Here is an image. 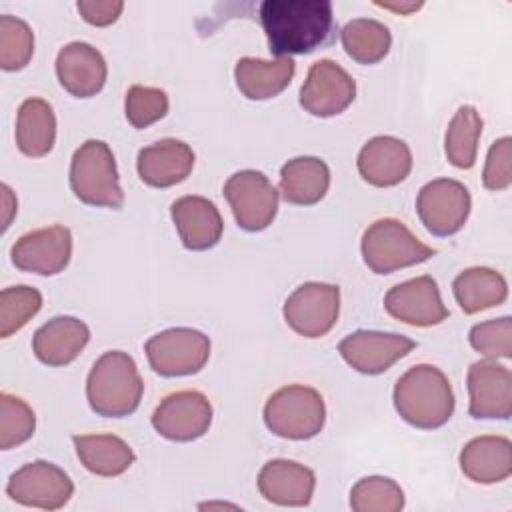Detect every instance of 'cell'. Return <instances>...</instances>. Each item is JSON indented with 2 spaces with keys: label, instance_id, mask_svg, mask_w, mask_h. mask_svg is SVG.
<instances>
[{
  "label": "cell",
  "instance_id": "e575fe53",
  "mask_svg": "<svg viewBox=\"0 0 512 512\" xmlns=\"http://www.w3.org/2000/svg\"><path fill=\"white\" fill-rule=\"evenodd\" d=\"M36 430L34 410L18 396L0 394V448L10 450L32 438Z\"/></svg>",
  "mask_w": 512,
  "mask_h": 512
},
{
  "label": "cell",
  "instance_id": "74e56055",
  "mask_svg": "<svg viewBox=\"0 0 512 512\" xmlns=\"http://www.w3.org/2000/svg\"><path fill=\"white\" fill-rule=\"evenodd\" d=\"M484 188L500 192L512 184V138L502 136L492 142L482 172Z\"/></svg>",
  "mask_w": 512,
  "mask_h": 512
},
{
  "label": "cell",
  "instance_id": "9a60e30c",
  "mask_svg": "<svg viewBox=\"0 0 512 512\" xmlns=\"http://www.w3.org/2000/svg\"><path fill=\"white\" fill-rule=\"evenodd\" d=\"M72 256V232L54 224L22 234L10 248L12 264L22 272L54 276L62 272Z\"/></svg>",
  "mask_w": 512,
  "mask_h": 512
},
{
  "label": "cell",
  "instance_id": "7402d4cb",
  "mask_svg": "<svg viewBox=\"0 0 512 512\" xmlns=\"http://www.w3.org/2000/svg\"><path fill=\"white\" fill-rule=\"evenodd\" d=\"M316 488L314 472L294 460H268L258 472V490L278 506H308Z\"/></svg>",
  "mask_w": 512,
  "mask_h": 512
},
{
  "label": "cell",
  "instance_id": "8992f818",
  "mask_svg": "<svg viewBox=\"0 0 512 512\" xmlns=\"http://www.w3.org/2000/svg\"><path fill=\"white\" fill-rule=\"evenodd\" d=\"M362 260L374 274H392L430 260L436 250L420 242L404 222L396 218L374 220L362 234Z\"/></svg>",
  "mask_w": 512,
  "mask_h": 512
},
{
  "label": "cell",
  "instance_id": "ac0fdd59",
  "mask_svg": "<svg viewBox=\"0 0 512 512\" xmlns=\"http://www.w3.org/2000/svg\"><path fill=\"white\" fill-rule=\"evenodd\" d=\"M358 174L376 188H390L406 180L412 170V152L396 136H374L358 152Z\"/></svg>",
  "mask_w": 512,
  "mask_h": 512
},
{
  "label": "cell",
  "instance_id": "d4e9b609",
  "mask_svg": "<svg viewBox=\"0 0 512 512\" xmlns=\"http://www.w3.org/2000/svg\"><path fill=\"white\" fill-rule=\"evenodd\" d=\"M296 64L292 58H240L234 66V80L248 100H270L292 82Z\"/></svg>",
  "mask_w": 512,
  "mask_h": 512
},
{
  "label": "cell",
  "instance_id": "5b68a950",
  "mask_svg": "<svg viewBox=\"0 0 512 512\" xmlns=\"http://www.w3.org/2000/svg\"><path fill=\"white\" fill-rule=\"evenodd\" d=\"M324 422V398L312 386H284L264 404L266 428L286 440H310L322 432Z\"/></svg>",
  "mask_w": 512,
  "mask_h": 512
},
{
  "label": "cell",
  "instance_id": "e0dca14e",
  "mask_svg": "<svg viewBox=\"0 0 512 512\" xmlns=\"http://www.w3.org/2000/svg\"><path fill=\"white\" fill-rule=\"evenodd\" d=\"M384 308L394 320L420 328L442 324L450 316L436 280L428 274L392 286L384 296Z\"/></svg>",
  "mask_w": 512,
  "mask_h": 512
},
{
  "label": "cell",
  "instance_id": "44dd1931",
  "mask_svg": "<svg viewBox=\"0 0 512 512\" xmlns=\"http://www.w3.org/2000/svg\"><path fill=\"white\" fill-rule=\"evenodd\" d=\"M194 150L178 138H162L138 152L136 170L144 184L170 188L184 182L194 168Z\"/></svg>",
  "mask_w": 512,
  "mask_h": 512
},
{
  "label": "cell",
  "instance_id": "8fae6325",
  "mask_svg": "<svg viewBox=\"0 0 512 512\" xmlns=\"http://www.w3.org/2000/svg\"><path fill=\"white\" fill-rule=\"evenodd\" d=\"M472 208L468 188L452 178H436L424 184L416 198V212L424 228L434 236H452L462 230Z\"/></svg>",
  "mask_w": 512,
  "mask_h": 512
},
{
  "label": "cell",
  "instance_id": "52a82bcc",
  "mask_svg": "<svg viewBox=\"0 0 512 512\" xmlns=\"http://www.w3.org/2000/svg\"><path fill=\"white\" fill-rule=\"evenodd\" d=\"M150 368L166 378L200 372L210 358V338L196 328H168L144 344Z\"/></svg>",
  "mask_w": 512,
  "mask_h": 512
},
{
  "label": "cell",
  "instance_id": "7a4b0ae2",
  "mask_svg": "<svg viewBox=\"0 0 512 512\" xmlns=\"http://www.w3.org/2000/svg\"><path fill=\"white\" fill-rule=\"evenodd\" d=\"M392 400L400 418L420 430L440 428L454 414L450 380L432 364H416L408 368L396 380Z\"/></svg>",
  "mask_w": 512,
  "mask_h": 512
},
{
  "label": "cell",
  "instance_id": "4fadbf2b",
  "mask_svg": "<svg viewBox=\"0 0 512 512\" xmlns=\"http://www.w3.org/2000/svg\"><path fill=\"white\" fill-rule=\"evenodd\" d=\"M356 98L354 78L334 60H316L300 88V106L318 118L342 114Z\"/></svg>",
  "mask_w": 512,
  "mask_h": 512
},
{
  "label": "cell",
  "instance_id": "4dcf8cb0",
  "mask_svg": "<svg viewBox=\"0 0 512 512\" xmlns=\"http://www.w3.org/2000/svg\"><path fill=\"white\" fill-rule=\"evenodd\" d=\"M480 134H482L480 112L470 104H462L452 116L444 136V152L448 162L460 170L472 168L476 164Z\"/></svg>",
  "mask_w": 512,
  "mask_h": 512
},
{
  "label": "cell",
  "instance_id": "b9f144b4",
  "mask_svg": "<svg viewBox=\"0 0 512 512\" xmlns=\"http://www.w3.org/2000/svg\"><path fill=\"white\" fill-rule=\"evenodd\" d=\"M222 506H226V508H238V506H234V504H222V502H208V504H200V508H222Z\"/></svg>",
  "mask_w": 512,
  "mask_h": 512
},
{
  "label": "cell",
  "instance_id": "5bb4252c",
  "mask_svg": "<svg viewBox=\"0 0 512 512\" xmlns=\"http://www.w3.org/2000/svg\"><path fill=\"white\" fill-rule=\"evenodd\" d=\"M416 342L408 336L396 332L378 330H358L348 334L338 344L342 360L356 372L366 376H376L386 372L400 358L410 354Z\"/></svg>",
  "mask_w": 512,
  "mask_h": 512
},
{
  "label": "cell",
  "instance_id": "f546056e",
  "mask_svg": "<svg viewBox=\"0 0 512 512\" xmlns=\"http://www.w3.org/2000/svg\"><path fill=\"white\" fill-rule=\"evenodd\" d=\"M344 52L358 64H376L392 46L390 30L374 18H354L340 30Z\"/></svg>",
  "mask_w": 512,
  "mask_h": 512
},
{
  "label": "cell",
  "instance_id": "603a6c76",
  "mask_svg": "<svg viewBox=\"0 0 512 512\" xmlns=\"http://www.w3.org/2000/svg\"><path fill=\"white\" fill-rule=\"evenodd\" d=\"M90 340L88 326L74 316H54L32 338L34 356L46 366L72 364Z\"/></svg>",
  "mask_w": 512,
  "mask_h": 512
},
{
  "label": "cell",
  "instance_id": "ffe728a7",
  "mask_svg": "<svg viewBox=\"0 0 512 512\" xmlns=\"http://www.w3.org/2000/svg\"><path fill=\"white\" fill-rule=\"evenodd\" d=\"M56 76L60 86L76 98L96 96L108 76L104 56L88 42H70L56 56Z\"/></svg>",
  "mask_w": 512,
  "mask_h": 512
},
{
  "label": "cell",
  "instance_id": "9c48e42d",
  "mask_svg": "<svg viewBox=\"0 0 512 512\" xmlns=\"http://www.w3.org/2000/svg\"><path fill=\"white\" fill-rule=\"evenodd\" d=\"M224 198L236 224L246 232L266 230L278 212V190L258 170L234 172L224 184Z\"/></svg>",
  "mask_w": 512,
  "mask_h": 512
},
{
  "label": "cell",
  "instance_id": "836d02e7",
  "mask_svg": "<svg viewBox=\"0 0 512 512\" xmlns=\"http://www.w3.org/2000/svg\"><path fill=\"white\" fill-rule=\"evenodd\" d=\"M42 308V294L32 286H8L0 292V336L8 338Z\"/></svg>",
  "mask_w": 512,
  "mask_h": 512
},
{
  "label": "cell",
  "instance_id": "2e32d148",
  "mask_svg": "<svg viewBox=\"0 0 512 512\" xmlns=\"http://www.w3.org/2000/svg\"><path fill=\"white\" fill-rule=\"evenodd\" d=\"M468 412L476 420H508L512 414V372L494 358L476 360L466 374Z\"/></svg>",
  "mask_w": 512,
  "mask_h": 512
},
{
  "label": "cell",
  "instance_id": "8d00e7d4",
  "mask_svg": "<svg viewBox=\"0 0 512 512\" xmlns=\"http://www.w3.org/2000/svg\"><path fill=\"white\" fill-rule=\"evenodd\" d=\"M470 346L486 358H510L512 356V320L502 316L474 324L468 334Z\"/></svg>",
  "mask_w": 512,
  "mask_h": 512
},
{
  "label": "cell",
  "instance_id": "cb8c5ba5",
  "mask_svg": "<svg viewBox=\"0 0 512 512\" xmlns=\"http://www.w3.org/2000/svg\"><path fill=\"white\" fill-rule=\"evenodd\" d=\"M462 474L476 484H498L512 474V442L506 436L472 438L460 452Z\"/></svg>",
  "mask_w": 512,
  "mask_h": 512
},
{
  "label": "cell",
  "instance_id": "60d3db41",
  "mask_svg": "<svg viewBox=\"0 0 512 512\" xmlns=\"http://www.w3.org/2000/svg\"><path fill=\"white\" fill-rule=\"evenodd\" d=\"M376 6L384 8V10H392L396 14H410L420 10L424 4L422 2H376Z\"/></svg>",
  "mask_w": 512,
  "mask_h": 512
},
{
  "label": "cell",
  "instance_id": "4316f807",
  "mask_svg": "<svg viewBox=\"0 0 512 512\" xmlns=\"http://www.w3.org/2000/svg\"><path fill=\"white\" fill-rule=\"evenodd\" d=\"M72 442L80 464L102 478L124 474L136 460L128 442L114 434H76Z\"/></svg>",
  "mask_w": 512,
  "mask_h": 512
},
{
  "label": "cell",
  "instance_id": "30bf717a",
  "mask_svg": "<svg viewBox=\"0 0 512 512\" xmlns=\"http://www.w3.org/2000/svg\"><path fill=\"white\" fill-rule=\"evenodd\" d=\"M6 494L16 504L28 508L58 510L70 502L74 484L60 466L46 460H34L20 466L10 476Z\"/></svg>",
  "mask_w": 512,
  "mask_h": 512
},
{
  "label": "cell",
  "instance_id": "f1b7e54d",
  "mask_svg": "<svg viewBox=\"0 0 512 512\" xmlns=\"http://www.w3.org/2000/svg\"><path fill=\"white\" fill-rule=\"evenodd\" d=\"M56 142V116L42 98H26L16 116V146L24 156L42 158Z\"/></svg>",
  "mask_w": 512,
  "mask_h": 512
},
{
  "label": "cell",
  "instance_id": "ab89813d",
  "mask_svg": "<svg viewBox=\"0 0 512 512\" xmlns=\"http://www.w3.org/2000/svg\"><path fill=\"white\" fill-rule=\"evenodd\" d=\"M0 190H2V206H4V220H2V230H6L8 226H10V222H12V216L16 214V206H18V202H16V198H14V194H12V190L8 188V184H2L0 186Z\"/></svg>",
  "mask_w": 512,
  "mask_h": 512
},
{
  "label": "cell",
  "instance_id": "3957f363",
  "mask_svg": "<svg viewBox=\"0 0 512 512\" xmlns=\"http://www.w3.org/2000/svg\"><path fill=\"white\" fill-rule=\"evenodd\" d=\"M144 382L132 356L122 350L104 352L88 372L86 398L98 416L124 418L136 412Z\"/></svg>",
  "mask_w": 512,
  "mask_h": 512
},
{
  "label": "cell",
  "instance_id": "d6986e66",
  "mask_svg": "<svg viewBox=\"0 0 512 512\" xmlns=\"http://www.w3.org/2000/svg\"><path fill=\"white\" fill-rule=\"evenodd\" d=\"M170 216L186 250H210L222 238V216L216 204L204 196L176 198L170 206Z\"/></svg>",
  "mask_w": 512,
  "mask_h": 512
},
{
  "label": "cell",
  "instance_id": "277c9868",
  "mask_svg": "<svg viewBox=\"0 0 512 512\" xmlns=\"http://www.w3.org/2000/svg\"><path fill=\"white\" fill-rule=\"evenodd\" d=\"M70 188L74 196L88 206L112 210L124 206L116 160L104 140L92 138L76 148L70 160Z\"/></svg>",
  "mask_w": 512,
  "mask_h": 512
},
{
  "label": "cell",
  "instance_id": "83f0119b",
  "mask_svg": "<svg viewBox=\"0 0 512 512\" xmlns=\"http://www.w3.org/2000/svg\"><path fill=\"white\" fill-rule=\"evenodd\" d=\"M452 292L464 314H476L504 304L508 284L500 272L486 266H472L454 278Z\"/></svg>",
  "mask_w": 512,
  "mask_h": 512
},
{
  "label": "cell",
  "instance_id": "7c38bea8",
  "mask_svg": "<svg viewBox=\"0 0 512 512\" xmlns=\"http://www.w3.org/2000/svg\"><path fill=\"white\" fill-rule=\"evenodd\" d=\"M212 424V404L198 390H178L168 394L152 412L154 430L172 442H192L202 438Z\"/></svg>",
  "mask_w": 512,
  "mask_h": 512
},
{
  "label": "cell",
  "instance_id": "1f68e13d",
  "mask_svg": "<svg viewBox=\"0 0 512 512\" xmlns=\"http://www.w3.org/2000/svg\"><path fill=\"white\" fill-rule=\"evenodd\" d=\"M354 512H400L404 508L402 488L386 476H366L350 490Z\"/></svg>",
  "mask_w": 512,
  "mask_h": 512
},
{
  "label": "cell",
  "instance_id": "ba28073f",
  "mask_svg": "<svg viewBox=\"0 0 512 512\" xmlns=\"http://www.w3.org/2000/svg\"><path fill=\"white\" fill-rule=\"evenodd\" d=\"M286 324L304 338L326 336L340 314V288L328 282H304L284 302Z\"/></svg>",
  "mask_w": 512,
  "mask_h": 512
},
{
  "label": "cell",
  "instance_id": "f35d334b",
  "mask_svg": "<svg viewBox=\"0 0 512 512\" xmlns=\"http://www.w3.org/2000/svg\"><path fill=\"white\" fill-rule=\"evenodd\" d=\"M80 16L92 26H110L124 10L122 0H80L76 4Z\"/></svg>",
  "mask_w": 512,
  "mask_h": 512
},
{
  "label": "cell",
  "instance_id": "d590c367",
  "mask_svg": "<svg viewBox=\"0 0 512 512\" xmlns=\"http://www.w3.org/2000/svg\"><path fill=\"white\" fill-rule=\"evenodd\" d=\"M124 112L128 122L142 130L150 124L162 120L168 112V94L162 88L134 84L126 92Z\"/></svg>",
  "mask_w": 512,
  "mask_h": 512
},
{
  "label": "cell",
  "instance_id": "484cf974",
  "mask_svg": "<svg viewBox=\"0 0 512 512\" xmlns=\"http://www.w3.org/2000/svg\"><path fill=\"white\" fill-rule=\"evenodd\" d=\"M330 188V168L322 158L296 156L280 170V194L288 204L314 206Z\"/></svg>",
  "mask_w": 512,
  "mask_h": 512
},
{
  "label": "cell",
  "instance_id": "6da1fadb",
  "mask_svg": "<svg viewBox=\"0 0 512 512\" xmlns=\"http://www.w3.org/2000/svg\"><path fill=\"white\" fill-rule=\"evenodd\" d=\"M260 22L274 58L310 54L334 40L336 24L328 0H266Z\"/></svg>",
  "mask_w": 512,
  "mask_h": 512
},
{
  "label": "cell",
  "instance_id": "d6a6232c",
  "mask_svg": "<svg viewBox=\"0 0 512 512\" xmlns=\"http://www.w3.org/2000/svg\"><path fill=\"white\" fill-rule=\"evenodd\" d=\"M34 54V32L18 16H0V66L6 72H16L28 66Z\"/></svg>",
  "mask_w": 512,
  "mask_h": 512
}]
</instances>
